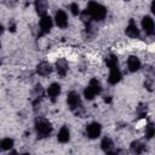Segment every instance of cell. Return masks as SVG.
<instances>
[{
  "label": "cell",
  "instance_id": "obj_4",
  "mask_svg": "<svg viewBox=\"0 0 155 155\" xmlns=\"http://www.w3.org/2000/svg\"><path fill=\"white\" fill-rule=\"evenodd\" d=\"M101 131H102V127H101V125H99L98 122H91V124L86 127L87 136H88L90 138H92V139L99 137Z\"/></svg>",
  "mask_w": 155,
  "mask_h": 155
},
{
  "label": "cell",
  "instance_id": "obj_13",
  "mask_svg": "<svg viewBox=\"0 0 155 155\" xmlns=\"http://www.w3.org/2000/svg\"><path fill=\"white\" fill-rule=\"evenodd\" d=\"M56 69H57V73L61 75V76H64L68 71V63L65 59H58L56 62Z\"/></svg>",
  "mask_w": 155,
  "mask_h": 155
},
{
  "label": "cell",
  "instance_id": "obj_5",
  "mask_svg": "<svg viewBox=\"0 0 155 155\" xmlns=\"http://www.w3.org/2000/svg\"><path fill=\"white\" fill-rule=\"evenodd\" d=\"M51 28H52V19H51V17L47 16V15L42 16L41 19H40V30H41V34L48 33L51 30Z\"/></svg>",
  "mask_w": 155,
  "mask_h": 155
},
{
  "label": "cell",
  "instance_id": "obj_11",
  "mask_svg": "<svg viewBox=\"0 0 155 155\" xmlns=\"http://www.w3.org/2000/svg\"><path fill=\"white\" fill-rule=\"evenodd\" d=\"M59 93H61V86H59L58 84H56V82L51 84L50 87H48V90H47L48 97H50L52 101H54V99L59 96Z\"/></svg>",
  "mask_w": 155,
  "mask_h": 155
},
{
  "label": "cell",
  "instance_id": "obj_22",
  "mask_svg": "<svg viewBox=\"0 0 155 155\" xmlns=\"http://www.w3.org/2000/svg\"><path fill=\"white\" fill-rule=\"evenodd\" d=\"M70 10H71V13H73L74 16H76V15L80 13V10H79L78 4H71V5H70Z\"/></svg>",
  "mask_w": 155,
  "mask_h": 155
},
{
  "label": "cell",
  "instance_id": "obj_26",
  "mask_svg": "<svg viewBox=\"0 0 155 155\" xmlns=\"http://www.w3.org/2000/svg\"><path fill=\"white\" fill-rule=\"evenodd\" d=\"M151 12H155V2H151Z\"/></svg>",
  "mask_w": 155,
  "mask_h": 155
},
{
  "label": "cell",
  "instance_id": "obj_18",
  "mask_svg": "<svg viewBox=\"0 0 155 155\" xmlns=\"http://www.w3.org/2000/svg\"><path fill=\"white\" fill-rule=\"evenodd\" d=\"M105 64L111 69V68H116L117 67V57L114 54H109L105 57Z\"/></svg>",
  "mask_w": 155,
  "mask_h": 155
},
{
  "label": "cell",
  "instance_id": "obj_23",
  "mask_svg": "<svg viewBox=\"0 0 155 155\" xmlns=\"http://www.w3.org/2000/svg\"><path fill=\"white\" fill-rule=\"evenodd\" d=\"M145 113H147V105L144 107V105H139V108H138V114H139V116L140 117H143L144 115H145Z\"/></svg>",
  "mask_w": 155,
  "mask_h": 155
},
{
  "label": "cell",
  "instance_id": "obj_12",
  "mask_svg": "<svg viewBox=\"0 0 155 155\" xmlns=\"http://www.w3.org/2000/svg\"><path fill=\"white\" fill-rule=\"evenodd\" d=\"M47 1L46 0H35V8H36V12L38 15H40L41 17L46 15L47 12Z\"/></svg>",
  "mask_w": 155,
  "mask_h": 155
},
{
  "label": "cell",
  "instance_id": "obj_21",
  "mask_svg": "<svg viewBox=\"0 0 155 155\" xmlns=\"http://www.w3.org/2000/svg\"><path fill=\"white\" fill-rule=\"evenodd\" d=\"M155 134V127H154V125L153 124H149L147 127H145V136H147V138H153V136Z\"/></svg>",
  "mask_w": 155,
  "mask_h": 155
},
{
  "label": "cell",
  "instance_id": "obj_16",
  "mask_svg": "<svg viewBox=\"0 0 155 155\" xmlns=\"http://www.w3.org/2000/svg\"><path fill=\"white\" fill-rule=\"evenodd\" d=\"M102 149L105 151V153H113L114 151V143H113V140L110 139V138H103V140H102Z\"/></svg>",
  "mask_w": 155,
  "mask_h": 155
},
{
  "label": "cell",
  "instance_id": "obj_28",
  "mask_svg": "<svg viewBox=\"0 0 155 155\" xmlns=\"http://www.w3.org/2000/svg\"><path fill=\"white\" fill-rule=\"evenodd\" d=\"M2 30H4V28H2V25L0 24V34H2Z\"/></svg>",
  "mask_w": 155,
  "mask_h": 155
},
{
  "label": "cell",
  "instance_id": "obj_24",
  "mask_svg": "<svg viewBox=\"0 0 155 155\" xmlns=\"http://www.w3.org/2000/svg\"><path fill=\"white\" fill-rule=\"evenodd\" d=\"M144 86L149 90V91H151L153 90V79H149V80H147L145 82H144Z\"/></svg>",
  "mask_w": 155,
  "mask_h": 155
},
{
  "label": "cell",
  "instance_id": "obj_8",
  "mask_svg": "<svg viewBox=\"0 0 155 155\" xmlns=\"http://www.w3.org/2000/svg\"><path fill=\"white\" fill-rule=\"evenodd\" d=\"M126 34L130 38H138L139 36V29L137 28V25H136L133 19H130L128 25L126 27Z\"/></svg>",
  "mask_w": 155,
  "mask_h": 155
},
{
  "label": "cell",
  "instance_id": "obj_1",
  "mask_svg": "<svg viewBox=\"0 0 155 155\" xmlns=\"http://www.w3.org/2000/svg\"><path fill=\"white\" fill-rule=\"evenodd\" d=\"M86 11L91 16V18L94 19V21H102L107 16V8L103 5H101L98 2H94V1H91L88 4Z\"/></svg>",
  "mask_w": 155,
  "mask_h": 155
},
{
  "label": "cell",
  "instance_id": "obj_17",
  "mask_svg": "<svg viewBox=\"0 0 155 155\" xmlns=\"http://www.w3.org/2000/svg\"><path fill=\"white\" fill-rule=\"evenodd\" d=\"M131 150L133 153H136V154H140V153L144 151V145H143V143L140 140H134L131 144Z\"/></svg>",
  "mask_w": 155,
  "mask_h": 155
},
{
  "label": "cell",
  "instance_id": "obj_7",
  "mask_svg": "<svg viewBox=\"0 0 155 155\" xmlns=\"http://www.w3.org/2000/svg\"><path fill=\"white\" fill-rule=\"evenodd\" d=\"M54 19H56L57 25L61 27V28H65V27L68 25V18H67V15H65V12L62 11V10H58V11L56 12V17H54Z\"/></svg>",
  "mask_w": 155,
  "mask_h": 155
},
{
  "label": "cell",
  "instance_id": "obj_15",
  "mask_svg": "<svg viewBox=\"0 0 155 155\" xmlns=\"http://www.w3.org/2000/svg\"><path fill=\"white\" fill-rule=\"evenodd\" d=\"M69 138H70L69 130H68V127L63 126V127L59 130L58 134H57V139H58V142H61V143H67V142L69 140Z\"/></svg>",
  "mask_w": 155,
  "mask_h": 155
},
{
  "label": "cell",
  "instance_id": "obj_27",
  "mask_svg": "<svg viewBox=\"0 0 155 155\" xmlns=\"http://www.w3.org/2000/svg\"><path fill=\"white\" fill-rule=\"evenodd\" d=\"M104 101H105V102H108V103H109V102H110V101H111V98H110V97H108V98H104Z\"/></svg>",
  "mask_w": 155,
  "mask_h": 155
},
{
  "label": "cell",
  "instance_id": "obj_20",
  "mask_svg": "<svg viewBox=\"0 0 155 155\" xmlns=\"http://www.w3.org/2000/svg\"><path fill=\"white\" fill-rule=\"evenodd\" d=\"M0 144H1V149H2V150H10V149L13 147V139H11V138H5V139H2V140L0 142Z\"/></svg>",
  "mask_w": 155,
  "mask_h": 155
},
{
  "label": "cell",
  "instance_id": "obj_10",
  "mask_svg": "<svg viewBox=\"0 0 155 155\" xmlns=\"http://www.w3.org/2000/svg\"><path fill=\"white\" fill-rule=\"evenodd\" d=\"M120 80H121V73H120V70L117 69V67H116V68H111V69H110L109 78H108L109 84L115 85V84H117Z\"/></svg>",
  "mask_w": 155,
  "mask_h": 155
},
{
  "label": "cell",
  "instance_id": "obj_3",
  "mask_svg": "<svg viewBox=\"0 0 155 155\" xmlns=\"http://www.w3.org/2000/svg\"><path fill=\"white\" fill-rule=\"evenodd\" d=\"M35 130L38 133V138H46L52 132V126L48 120L44 117H38L35 120Z\"/></svg>",
  "mask_w": 155,
  "mask_h": 155
},
{
  "label": "cell",
  "instance_id": "obj_30",
  "mask_svg": "<svg viewBox=\"0 0 155 155\" xmlns=\"http://www.w3.org/2000/svg\"><path fill=\"white\" fill-rule=\"evenodd\" d=\"M0 47H1V44H0Z\"/></svg>",
  "mask_w": 155,
  "mask_h": 155
},
{
  "label": "cell",
  "instance_id": "obj_19",
  "mask_svg": "<svg viewBox=\"0 0 155 155\" xmlns=\"http://www.w3.org/2000/svg\"><path fill=\"white\" fill-rule=\"evenodd\" d=\"M88 86L94 91V93L96 94H99L101 93V84H99V81L97 80V79H92L91 81H90V84H88Z\"/></svg>",
  "mask_w": 155,
  "mask_h": 155
},
{
  "label": "cell",
  "instance_id": "obj_14",
  "mask_svg": "<svg viewBox=\"0 0 155 155\" xmlns=\"http://www.w3.org/2000/svg\"><path fill=\"white\" fill-rule=\"evenodd\" d=\"M127 65H128L130 71H137L140 68V61L136 56H131L127 61Z\"/></svg>",
  "mask_w": 155,
  "mask_h": 155
},
{
  "label": "cell",
  "instance_id": "obj_6",
  "mask_svg": "<svg viewBox=\"0 0 155 155\" xmlns=\"http://www.w3.org/2000/svg\"><path fill=\"white\" fill-rule=\"evenodd\" d=\"M142 27H143L145 34H148V35H153L154 34V21H153L151 17H149V16L143 17V19H142Z\"/></svg>",
  "mask_w": 155,
  "mask_h": 155
},
{
  "label": "cell",
  "instance_id": "obj_25",
  "mask_svg": "<svg viewBox=\"0 0 155 155\" xmlns=\"http://www.w3.org/2000/svg\"><path fill=\"white\" fill-rule=\"evenodd\" d=\"M10 29H11V31H15V30H16V25H15V23H11V24H10Z\"/></svg>",
  "mask_w": 155,
  "mask_h": 155
},
{
  "label": "cell",
  "instance_id": "obj_29",
  "mask_svg": "<svg viewBox=\"0 0 155 155\" xmlns=\"http://www.w3.org/2000/svg\"><path fill=\"white\" fill-rule=\"evenodd\" d=\"M0 149H1V144H0Z\"/></svg>",
  "mask_w": 155,
  "mask_h": 155
},
{
  "label": "cell",
  "instance_id": "obj_9",
  "mask_svg": "<svg viewBox=\"0 0 155 155\" xmlns=\"http://www.w3.org/2000/svg\"><path fill=\"white\" fill-rule=\"evenodd\" d=\"M36 71H38L39 75L46 76V75H48V74L52 71V67H51V64L47 63V62H41V63L38 64V67H36Z\"/></svg>",
  "mask_w": 155,
  "mask_h": 155
},
{
  "label": "cell",
  "instance_id": "obj_2",
  "mask_svg": "<svg viewBox=\"0 0 155 155\" xmlns=\"http://www.w3.org/2000/svg\"><path fill=\"white\" fill-rule=\"evenodd\" d=\"M67 103L70 108V110H73L78 116H81L82 113H84V109H82V104H81V99H80V96L78 92L75 91H71L68 93V97H67Z\"/></svg>",
  "mask_w": 155,
  "mask_h": 155
}]
</instances>
